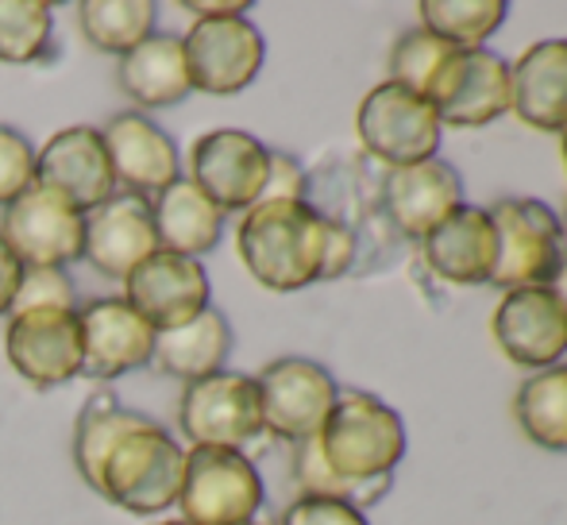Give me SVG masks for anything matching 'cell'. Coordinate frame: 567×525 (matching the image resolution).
<instances>
[{"instance_id":"cell-11","label":"cell","mask_w":567,"mask_h":525,"mask_svg":"<svg viewBox=\"0 0 567 525\" xmlns=\"http://www.w3.org/2000/svg\"><path fill=\"white\" fill-rule=\"evenodd\" d=\"M425 101L441 128H483L509 113V62L494 51H452L429 82Z\"/></svg>"},{"instance_id":"cell-44","label":"cell","mask_w":567,"mask_h":525,"mask_svg":"<svg viewBox=\"0 0 567 525\" xmlns=\"http://www.w3.org/2000/svg\"><path fill=\"white\" fill-rule=\"evenodd\" d=\"M247 525H259V522H247Z\"/></svg>"},{"instance_id":"cell-7","label":"cell","mask_w":567,"mask_h":525,"mask_svg":"<svg viewBox=\"0 0 567 525\" xmlns=\"http://www.w3.org/2000/svg\"><path fill=\"white\" fill-rule=\"evenodd\" d=\"M0 240L20 259V267H66L82 259L85 213H78L54 189L31 182L0 213Z\"/></svg>"},{"instance_id":"cell-20","label":"cell","mask_w":567,"mask_h":525,"mask_svg":"<svg viewBox=\"0 0 567 525\" xmlns=\"http://www.w3.org/2000/svg\"><path fill=\"white\" fill-rule=\"evenodd\" d=\"M101 143L113 163V178L124 182L132 194H163L178 182V147L155 121L140 113H120L101 128Z\"/></svg>"},{"instance_id":"cell-31","label":"cell","mask_w":567,"mask_h":525,"mask_svg":"<svg viewBox=\"0 0 567 525\" xmlns=\"http://www.w3.org/2000/svg\"><path fill=\"white\" fill-rule=\"evenodd\" d=\"M51 4L43 0H0V59L23 66L51 43Z\"/></svg>"},{"instance_id":"cell-5","label":"cell","mask_w":567,"mask_h":525,"mask_svg":"<svg viewBox=\"0 0 567 525\" xmlns=\"http://www.w3.org/2000/svg\"><path fill=\"white\" fill-rule=\"evenodd\" d=\"M355 132L367 155L386 163L390 171L436 158L441 147V116L421 93L398 82H379L355 113Z\"/></svg>"},{"instance_id":"cell-14","label":"cell","mask_w":567,"mask_h":525,"mask_svg":"<svg viewBox=\"0 0 567 525\" xmlns=\"http://www.w3.org/2000/svg\"><path fill=\"white\" fill-rule=\"evenodd\" d=\"M494 344L517 368L548 371L567 356V309L548 286L506 290L494 309Z\"/></svg>"},{"instance_id":"cell-35","label":"cell","mask_w":567,"mask_h":525,"mask_svg":"<svg viewBox=\"0 0 567 525\" xmlns=\"http://www.w3.org/2000/svg\"><path fill=\"white\" fill-rule=\"evenodd\" d=\"M282 525H371L363 511L332 498H293L282 511Z\"/></svg>"},{"instance_id":"cell-36","label":"cell","mask_w":567,"mask_h":525,"mask_svg":"<svg viewBox=\"0 0 567 525\" xmlns=\"http://www.w3.org/2000/svg\"><path fill=\"white\" fill-rule=\"evenodd\" d=\"M259 202H306V174H301L298 158L270 151V178Z\"/></svg>"},{"instance_id":"cell-26","label":"cell","mask_w":567,"mask_h":525,"mask_svg":"<svg viewBox=\"0 0 567 525\" xmlns=\"http://www.w3.org/2000/svg\"><path fill=\"white\" fill-rule=\"evenodd\" d=\"M514 418L545 452H567V368H548L517 387Z\"/></svg>"},{"instance_id":"cell-15","label":"cell","mask_w":567,"mask_h":525,"mask_svg":"<svg viewBox=\"0 0 567 525\" xmlns=\"http://www.w3.org/2000/svg\"><path fill=\"white\" fill-rule=\"evenodd\" d=\"M124 301L155 332L178 329L209 309V275L197 259L158 248L124 278Z\"/></svg>"},{"instance_id":"cell-39","label":"cell","mask_w":567,"mask_h":525,"mask_svg":"<svg viewBox=\"0 0 567 525\" xmlns=\"http://www.w3.org/2000/svg\"><path fill=\"white\" fill-rule=\"evenodd\" d=\"M189 16H197V20H228V16H247V4H202V0H186Z\"/></svg>"},{"instance_id":"cell-1","label":"cell","mask_w":567,"mask_h":525,"mask_svg":"<svg viewBox=\"0 0 567 525\" xmlns=\"http://www.w3.org/2000/svg\"><path fill=\"white\" fill-rule=\"evenodd\" d=\"M329 217L309 202H255L236 228V248L259 286L293 294L321 282Z\"/></svg>"},{"instance_id":"cell-22","label":"cell","mask_w":567,"mask_h":525,"mask_svg":"<svg viewBox=\"0 0 567 525\" xmlns=\"http://www.w3.org/2000/svg\"><path fill=\"white\" fill-rule=\"evenodd\" d=\"M509 113L537 132H567V39H540L509 66Z\"/></svg>"},{"instance_id":"cell-21","label":"cell","mask_w":567,"mask_h":525,"mask_svg":"<svg viewBox=\"0 0 567 525\" xmlns=\"http://www.w3.org/2000/svg\"><path fill=\"white\" fill-rule=\"evenodd\" d=\"M425 262L433 275L452 286H483L491 282L494 262H498V233L483 205H460L449 220L433 228L421 240Z\"/></svg>"},{"instance_id":"cell-18","label":"cell","mask_w":567,"mask_h":525,"mask_svg":"<svg viewBox=\"0 0 567 525\" xmlns=\"http://www.w3.org/2000/svg\"><path fill=\"white\" fill-rule=\"evenodd\" d=\"M463 205L460 171L444 158L398 166L382 178V209L405 240H425Z\"/></svg>"},{"instance_id":"cell-13","label":"cell","mask_w":567,"mask_h":525,"mask_svg":"<svg viewBox=\"0 0 567 525\" xmlns=\"http://www.w3.org/2000/svg\"><path fill=\"white\" fill-rule=\"evenodd\" d=\"M4 352L16 375L28 379L35 391L82 375V329L74 309H28L12 313L4 329Z\"/></svg>"},{"instance_id":"cell-38","label":"cell","mask_w":567,"mask_h":525,"mask_svg":"<svg viewBox=\"0 0 567 525\" xmlns=\"http://www.w3.org/2000/svg\"><path fill=\"white\" fill-rule=\"evenodd\" d=\"M20 278H23V267L20 259L8 251V244L0 240V313H8V306H12L16 290H20Z\"/></svg>"},{"instance_id":"cell-23","label":"cell","mask_w":567,"mask_h":525,"mask_svg":"<svg viewBox=\"0 0 567 525\" xmlns=\"http://www.w3.org/2000/svg\"><path fill=\"white\" fill-rule=\"evenodd\" d=\"M228 352H231L228 317L209 306L194 321L178 325V329L155 332L151 368L171 379H182V383H197V379H209L217 371H225Z\"/></svg>"},{"instance_id":"cell-17","label":"cell","mask_w":567,"mask_h":525,"mask_svg":"<svg viewBox=\"0 0 567 525\" xmlns=\"http://www.w3.org/2000/svg\"><path fill=\"white\" fill-rule=\"evenodd\" d=\"M78 329H82V375L101 383L151 363L155 352V329L124 298H93L90 306L78 309Z\"/></svg>"},{"instance_id":"cell-29","label":"cell","mask_w":567,"mask_h":525,"mask_svg":"<svg viewBox=\"0 0 567 525\" xmlns=\"http://www.w3.org/2000/svg\"><path fill=\"white\" fill-rule=\"evenodd\" d=\"M78 23L90 47L124 59L155 28V4L151 0H82Z\"/></svg>"},{"instance_id":"cell-19","label":"cell","mask_w":567,"mask_h":525,"mask_svg":"<svg viewBox=\"0 0 567 525\" xmlns=\"http://www.w3.org/2000/svg\"><path fill=\"white\" fill-rule=\"evenodd\" d=\"M158 251V233L147 202L140 197H109L105 205L85 213V248L93 270L124 282L147 256Z\"/></svg>"},{"instance_id":"cell-43","label":"cell","mask_w":567,"mask_h":525,"mask_svg":"<svg viewBox=\"0 0 567 525\" xmlns=\"http://www.w3.org/2000/svg\"><path fill=\"white\" fill-rule=\"evenodd\" d=\"M158 525H186V522H158Z\"/></svg>"},{"instance_id":"cell-41","label":"cell","mask_w":567,"mask_h":525,"mask_svg":"<svg viewBox=\"0 0 567 525\" xmlns=\"http://www.w3.org/2000/svg\"><path fill=\"white\" fill-rule=\"evenodd\" d=\"M560 228H564V244H567V205H564V217H560Z\"/></svg>"},{"instance_id":"cell-16","label":"cell","mask_w":567,"mask_h":525,"mask_svg":"<svg viewBox=\"0 0 567 525\" xmlns=\"http://www.w3.org/2000/svg\"><path fill=\"white\" fill-rule=\"evenodd\" d=\"M35 182L66 197L78 213H90L105 205L116 189L113 163L105 155L101 132L90 124L54 132L35 155Z\"/></svg>"},{"instance_id":"cell-28","label":"cell","mask_w":567,"mask_h":525,"mask_svg":"<svg viewBox=\"0 0 567 525\" xmlns=\"http://www.w3.org/2000/svg\"><path fill=\"white\" fill-rule=\"evenodd\" d=\"M143 421H147V413L124 410L109 391H97L82 405V413L74 421V467L93 491H97V472L105 452L113 449L127 429L143 425Z\"/></svg>"},{"instance_id":"cell-3","label":"cell","mask_w":567,"mask_h":525,"mask_svg":"<svg viewBox=\"0 0 567 525\" xmlns=\"http://www.w3.org/2000/svg\"><path fill=\"white\" fill-rule=\"evenodd\" d=\"M182 472H186V452L171 441L158 421L127 429L124 436L105 452L97 472V495L127 514H163L178 503Z\"/></svg>"},{"instance_id":"cell-25","label":"cell","mask_w":567,"mask_h":525,"mask_svg":"<svg viewBox=\"0 0 567 525\" xmlns=\"http://www.w3.org/2000/svg\"><path fill=\"white\" fill-rule=\"evenodd\" d=\"M120 90L140 109H171L186 101L189 74L178 35H155L151 31L140 47L120 59Z\"/></svg>"},{"instance_id":"cell-34","label":"cell","mask_w":567,"mask_h":525,"mask_svg":"<svg viewBox=\"0 0 567 525\" xmlns=\"http://www.w3.org/2000/svg\"><path fill=\"white\" fill-rule=\"evenodd\" d=\"M35 182V147L16 128L0 124V205L16 202Z\"/></svg>"},{"instance_id":"cell-12","label":"cell","mask_w":567,"mask_h":525,"mask_svg":"<svg viewBox=\"0 0 567 525\" xmlns=\"http://www.w3.org/2000/svg\"><path fill=\"white\" fill-rule=\"evenodd\" d=\"M270 178V151L251 132H205L189 151V182L220 213H247Z\"/></svg>"},{"instance_id":"cell-40","label":"cell","mask_w":567,"mask_h":525,"mask_svg":"<svg viewBox=\"0 0 567 525\" xmlns=\"http://www.w3.org/2000/svg\"><path fill=\"white\" fill-rule=\"evenodd\" d=\"M548 290L560 298V306L567 309V251H564V259H560V270L553 275V282H548Z\"/></svg>"},{"instance_id":"cell-4","label":"cell","mask_w":567,"mask_h":525,"mask_svg":"<svg viewBox=\"0 0 567 525\" xmlns=\"http://www.w3.org/2000/svg\"><path fill=\"white\" fill-rule=\"evenodd\" d=\"M486 213L498 233V262H494L491 286L522 290V286L553 282L567 251L560 217L537 197H506V202H494Z\"/></svg>"},{"instance_id":"cell-8","label":"cell","mask_w":567,"mask_h":525,"mask_svg":"<svg viewBox=\"0 0 567 525\" xmlns=\"http://www.w3.org/2000/svg\"><path fill=\"white\" fill-rule=\"evenodd\" d=\"M255 387H259L262 429L290 444L313 441L340 398L337 379L321 363L301 360V356L270 360L255 375Z\"/></svg>"},{"instance_id":"cell-2","label":"cell","mask_w":567,"mask_h":525,"mask_svg":"<svg viewBox=\"0 0 567 525\" xmlns=\"http://www.w3.org/2000/svg\"><path fill=\"white\" fill-rule=\"evenodd\" d=\"M317 449L332 475L348 483H382L405 456V425L398 410L367 391L337 398L317 433Z\"/></svg>"},{"instance_id":"cell-32","label":"cell","mask_w":567,"mask_h":525,"mask_svg":"<svg viewBox=\"0 0 567 525\" xmlns=\"http://www.w3.org/2000/svg\"><path fill=\"white\" fill-rule=\"evenodd\" d=\"M452 51L455 47H449L436 35H429L425 28L405 31V35L394 43V51H390V82L405 85V90H413V93L425 97L429 82H433L436 70L449 62Z\"/></svg>"},{"instance_id":"cell-37","label":"cell","mask_w":567,"mask_h":525,"mask_svg":"<svg viewBox=\"0 0 567 525\" xmlns=\"http://www.w3.org/2000/svg\"><path fill=\"white\" fill-rule=\"evenodd\" d=\"M324 217H329V213H324ZM351 262H355V233H351L343 220L329 217V233H324V270H321V282L348 275Z\"/></svg>"},{"instance_id":"cell-30","label":"cell","mask_w":567,"mask_h":525,"mask_svg":"<svg viewBox=\"0 0 567 525\" xmlns=\"http://www.w3.org/2000/svg\"><path fill=\"white\" fill-rule=\"evenodd\" d=\"M290 475H293V483H298L301 498H332V503H348V506H355V511L374 506L390 491V480H382V483H348V480H340V475H332L329 464L321 460L317 436H313V441L293 444Z\"/></svg>"},{"instance_id":"cell-6","label":"cell","mask_w":567,"mask_h":525,"mask_svg":"<svg viewBox=\"0 0 567 525\" xmlns=\"http://www.w3.org/2000/svg\"><path fill=\"white\" fill-rule=\"evenodd\" d=\"M178 506L186 525H247L262 506V475L236 449H189Z\"/></svg>"},{"instance_id":"cell-24","label":"cell","mask_w":567,"mask_h":525,"mask_svg":"<svg viewBox=\"0 0 567 525\" xmlns=\"http://www.w3.org/2000/svg\"><path fill=\"white\" fill-rule=\"evenodd\" d=\"M147 209H151V220H155L158 248L163 251L197 259L217 248L225 213H220L189 178L171 182L163 194H155V202H151Z\"/></svg>"},{"instance_id":"cell-10","label":"cell","mask_w":567,"mask_h":525,"mask_svg":"<svg viewBox=\"0 0 567 525\" xmlns=\"http://www.w3.org/2000/svg\"><path fill=\"white\" fill-rule=\"evenodd\" d=\"M182 54H186L189 90L231 97L259 78L267 43L247 16H228V20H197L182 35Z\"/></svg>"},{"instance_id":"cell-42","label":"cell","mask_w":567,"mask_h":525,"mask_svg":"<svg viewBox=\"0 0 567 525\" xmlns=\"http://www.w3.org/2000/svg\"><path fill=\"white\" fill-rule=\"evenodd\" d=\"M564 166H567V132H564Z\"/></svg>"},{"instance_id":"cell-33","label":"cell","mask_w":567,"mask_h":525,"mask_svg":"<svg viewBox=\"0 0 567 525\" xmlns=\"http://www.w3.org/2000/svg\"><path fill=\"white\" fill-rule=\"evenodd\" d=\"M28 309H74V282L62 267H23L20 290H16L8 317Z\"/></svg>"},{"instance_id":"cell-27","label":"cell","mask_w":567,"mask_h":525,"mask_svg":"<svg viewBox=\"0 0 567 525\" xmlns=\"http://www.w3.org/2000/svg\"><path fill=\"white\" fill-rule=\"evenodd\" d=\"M421 28L455 51H483V43L506 23V0H421Z\"/></svg>"},{"instance_id":"cell-9","label":"cell","mask_w":567,"mask_h":525,"mask_svg":"<svg viewBox=\"0 0 567 525\" xmlns=\"http://www.w3.org/2000/svg\"><path fill=\"white\" fill-rule=\"evenodd\" d=\"M178 425L194 449H244L262 433L259 387L251 375L217 371L186 383L178 402Z\"/></svg>"}]
</instances>
